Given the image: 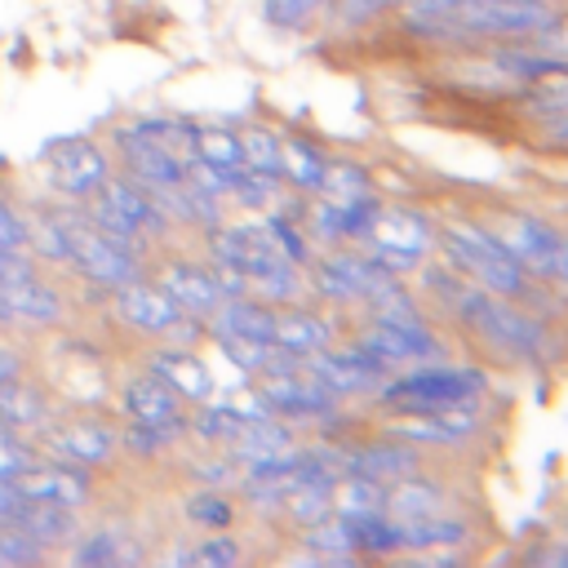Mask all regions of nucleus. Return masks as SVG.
I'll return each instance as SVG.
<instances>
[{
    "instance_id": "obj_26",
    "label": "nucleus",
    "mask_w": 568,
    "mask_h": 568,
    "mask_svg": "<svg viewBox=\"0 0 568 568\" xmlns=\"http://www.w3.org/2000/svg\"><path fill=\"white\" fill-rule=\"evenodd\" d=\"M209 333L217 337H248V342H271V324H275V306L253 297V293H235L222 297L217 311L204 320Z\"/></svg>"
},
{
    "instance_id": "obj_38",
    "label": "nucleus",
    "mask_w": 568,
    "mask_h": 568,
    "mask_svg": "<svg viewBox=\"0 0 568 568\" xmlns=\"http://www.w3.org/2000/svg\"><path fill=\"white\" fill-rule=\"evenodd\" d=\"M297 546L311 555V559H355V541H351V524L346 519H337V515H328V519H320V524H311V528H302L297 532Z\"/></svg>"
},
{
    "instance_id": "obj_40",
    "label": "nucleus",
    "mask_w": 568,
    "mask_h": 568,
    "mask_svg": "<svg viewBox=\"0 0 568 568\" xmlns=\"http://www.w3.org/2000/svg\"><path fill=\"white\" fill-rule=\"evenodd\" d=\"M209 346L244 377V382H253V377H262L266 368H271V355H275V346L271 342H248V337H217V333H209Z\"/></svg>"
},
{
    "instance_id": "obj_21",
    "label": "nucleus",
    "mask_w": 568,
    "mask_h": 568,
    "mask_svg": "<svg viewBox=\"0 0 568 568\" xmlns=\"http://www.w3.org/2000/svg\"><path fill=\"white\" fill-rule=\"evenodd\" d=\"M115 404H120L124 422H186L182 395L173 386H164L155 373H146V368H138V373H129L120 382Z\"/></svg>"
},
{
    "instance_id": "obj_24",
    "label": "nucleus",
    "mask_w": 568,
    "mask_h": 568,
    "mask_svg": "<svg viewBox=\"0 0 568 568\" xmlns=\"http://www.w3.org/2000/svg\"><path fill=\"white\" fill-rule=\"evenodd\" d=\"M9 524H13L18 532H27L31 541H40L49 555L67 550V546H71V537L84 528L80 510H67V506H44V501H27V497L13 506Z\"/></svg>"
},
{
    "instance_id": "obj_45",
    "label": "nucleus",
    "mask_w": 568,
    "mask_h": 568,
    "mask_svg": "<svg viewBox=\"0 0 568 568\" xmlns=\"http://www.w3.org/2000/svg\"><path fill=\"white\" fill-rule=\"evenodd\" d=\"M36 457H40V448H36V439L27 430L0 426V479H18Z\"/></svg>"
},
{
    "instance_id": "obj_18",
    "label": "nucleus",
    "mask_w": 568,
    "mask_h": 568,
    "mask_svg": "<svg viewBox=\"0 0 568 568\" xmlns=\"http://www.w3.org/2000/svg\"><path fill=\"white\" fill-rule=\"evenodd\" d=\"M422 466H426V453L413 448L408 439L390 435L386 426L373 430V435H355V439L342 444V470L368 475V479H377V484H386V488H390L395 479L422 470Z\"/></svg>"
},
{
    "instance_id": "obj_33",
    "label": "nucleus",
    "mask_w": 568,
    "mask_h": 568,
    "mask_svg": "<svg viewBox=\"0 0 568 568\" xmlns=\"http://www.w3.org/2000/svg\"><path fill=\"white\" fill-rule=\"evenodd\" d=\"M515 106L537 120V124H555V120H568V67L564 71H550L541 80H528L515 89Z\"/></svg>"
},
{
    "instance_id": "obj_30",
    "label": "nucleus",
    "mask_w": 568,
    "mask_h": 568,
    "mask_svg": "<svg viewBox=\"0 0 568 568\" xmlns=\"http://www.w3.org/2000/svg\"><path fill=\"white\" fill-rule=\"evenodd\" d=\"M186 444V422H124L120 453L129 462H160Z\"/></svg>"
},
{
    "instance_id": "obj_13",
    "label": "nucleus",
    "mask_w": 568,
    "mask_h": 568,
    "mask_svg": "<svg viewBox=\"0 0 568 568\" xmlns=\"http://www.w3.org/2000/svg\"><path fill=\"white\" fill-rule=\"evenodd\" d=\"M106 315H111L124 333H133L138 342H160V337H169V328L182 320V311H178L173 297L151 280V271H146L142 280L124 284V288H111V293H106Z\"/></svg>"
},
{
    "instance_id": "obj_20",
    "label": "nucleus",
    "mask_w": 568,
    "mask_h": 568,
    "mask_svg": "<svg viewBox=\"0 0 568 568\" xmlns=\"http://www.w3.org/2000/svg\"><path fill=\"white\" fill-rule=\"evenodd\" d=\"M67 315L62 288L40 271L31 280L0 284V324L4 328H53Z\"/></svg>"
},
{
    "instance_id": "obj_2",
    "label": "nucleus",
    "mask_w": 568,
    "mask_h": 568,
    "mask_svg": "<svg viewBox=\"0 0 568 568\" xmlns=\"http://www.w3.org/2000/svg\"><path fill=\"white\" fill-rule=\"evenodd\" d=\"M435 257L448 262L457 275H466L470 284L501 293V297H519L532 302L537 297V280L515 262V253L493 235V226L484 217H435Z\"/></svg>"
},
{
    "instance_id": "obj_49",
    "label": "nucleus",
    "mask_w": 568,
    "mask_h": 568,
    "mask_svg": "<svg viewBox=\"0 0 568 568\" xmlns=\"http://www.w3.org/2000/svg\"><path fill=\"white\" fill-rule=\"evenodd\" d=\"M27 373V351L13 342H0V377H22Z\"/></svg>"
},
{
    "instance_id": "obj_8",
    "label": "nucleus",
    "mask_w": 568,
    "mask_h": 568,
    "mask_svg": "<svg viewBox=\"0 0 568 568\" xmlns=\"http://www.w3.org/2000/svg\"><path fill=\"white\" fill-rule=\"evenodd\" d=\"M359 248L373 253L386 271L408 280L435 257V213L404 204V200H382Z\"/></svg>"
},
{
    "instance_id": "obj_6",
    "label": "nucleus",
    "mask_w": 568,
    "mask_h": 568,
    "mask_svg": "<svg viewBox=\"0 0 568 568\" xmlns=\"http://www.w3.org/2000/svg\"><path fill=\"white\" fill-rule=\"evenodd\" d=\"M67 231H71V257H67V271L80 280V284H93L102 293L111 288H124L133 280H142L151 271V253L98 231L80 204H67Z\"/></svg>"
},
{
    "instance_id": "obj_4",
    "label": "nucleus",
    "mask_w": 568,
    "mask_h": 568,
    "mask_svg": "<svg viewBox=\"0 0 568 568\" xmlns=\"http://www.w3.org/2000/svg\"><path fill=\"white\" fill-rule=\"evenodd\" d=\"M84 217L98 226V231H106V235H115V240H124V244H133V248H142V253H151L155 257V248H164L169 240H173V222H169V213L155 204V195L146 191V186H138L129 173H111L84 204Z\"/></svg>"
},
{
    "instance_id": "obj_36",
    "label": "nucleus",
    "mask_w": 568,
    "mask_h": 568,
    "mask_svg": "<svg viewBox=\"0 0 568 568\" xmlns=\"http://www.w3.org/2000/svg\"><path fill=\"white\" fill-rule=\"evenodd\" d=\"M328 515H333V479H302V484H293L284 493L280 524H288V528L302 532V528H311V524H320Z\"/></svg>"
},
{
    "instance_id": "obj_37",
    "label": "nucleus",
    "mask_w": 568,
    "mask_h": 568,
    "mask_svg": "<svg viewBox=\"0 0 568 568\" xmlns=\"http://www.w3.org/2000/svg\"><path fill=\"white\" fill-rule=\"evenodd\" d=\"M240 470H244V466H240L226 448H200V444H195V453L182 457V475H186L191 484H200V488H231V493H235Z\"/></svg>"
},
{
    "instance_id": "obj_14",
    "label": "nucleus",
    "mask_w": 568,
    "mask_h": 568,
    "mask_svg": "<svg viewBox=\"0 0 568 568\" xmlns=\"http://www.w3.org/2000/svg\"><path fill=\"white\" fill-rule=\"evenodd\" d=\"M151 280L173 297V306L182 315H195V320H209L222 302V284H217V271L213 262L200 253V257H186V253H169V257H151Z\"/></svg>"
},
{
    "instance_id": "obj_51",
    "label": "nucleus",
    "mask_w": 568,
    "mask_h": 568,
    "mask_svg": "<svg viewBox=\"0 0 568 568\" xmlns=\"http://www.w3.org/2000/svg\"><path fill=\"white\" fill-rule=\"evenodd\" d=\"M546 133H559V138H568V120H555V124H541Z\"/></svg>"
},
{
    "instance_id": "obj_43",
    "label": "nucleus",
    "mask_w": 568,
    "mask_h": 568,
    "mask_svg": "<svg viewBox=\"0 0 568 568\" xmlns=\"http://www.w3.org/2000/svg\"><path fill=\"white\" fill-rule=\"evenodd\" d=\"M262 18L275 31H311L320 18H328V0H262Z\"/></svg>"
},
{
    "instance_id": "obj_1",
    "label": "nucleus",
    "mask_w": 568,
    "mask_h": 568,
    "mask_svg": "<svg viewBox=\"0 0 568 568\" xmlns=\"http://www.w3.org/2000/svg\"><path fill=\"white\" fill-rule=\"evenodd\" d=\"M488 395H493V373L479 359L439 355V359H422V364L386 373L368 408L377 417H399V413H435V408H453V404H470Z\"/></svg>"
},
{
    "instance_id": "obj_17",
    "label": "nucleus",
    "mask_w": 568,
    "mask_h": 568,
    "mask_svg": "<svg viewBox=\"0 0 568 568\" xmlns=\"http://www.w3.org/2000/svg\"><path fill=\"white\" fill-rule=\"evenodd\" d=\"M142 368L155 373L164 386H173L182 395V404H204L209 395H217V377L213 364L200 355V346H178V342H142Z\"/></svg>"
},
{
    "instance_id": "obj_19",
    "label": "nucleus",
    "mask_w": 568,
    "mask_h": 568,
    "mask_svg": "<svg viewBox=\"0 0 568 568\" xmlns=\"http://www.w3.org/2000/svg\"><path fill=\"white\" fill-rule=\"evenodd\" d=\"M62 555L75 568H124V564H142L146 559V546H142V537L129 524L98 519V524H84Z\"/></svg>"
},
{
    "instance_id": "obj_3",
    "label": "nucleus",
    "mask_w": 568,
    "mask_h": 568,
    "mask_svg": "<svg viewBox=\"0 0 568 568\" xmlns=\"http://www.w3.org/2000/svg\"><path fill=\"white\" fill-rule=\"evenodd\" d=\"M404 275L386 271L373 253H364L359 244H337V248H320L306 262V288L320 306L337 311L342 320H355L359 311H368L377 297H386Z\"/></svg>"
},
{
    "instance_id": "obj_12",
    "label": "nucleus",
    "mask_w": 568,
    "mask_h": 568,
    "mask_svg": "<svg viewBox=\"0 0 568 568\" xmlns=\"http://www.w3.org/2000/svg\"><path fill=\"white\" fill-rule=\"evenodd\" d=\"M297 368L306 377H315L324 390H333L342 404H368L377 395V386L386 382V368L373 355H364L351 337H342L315 355H302Z\"/></svg>"
},
{
    "instance_id": "obj_5",
    "label": "nucleus",
    "mask_w": 568,
    "mask_h": 568,
    "mask_svg": "<svg viewBox=\"0 0 568 568\" xmlns=\"http://www.w3.org/2000/svg\"><path fill=\"white\" fill-rule=\"evenodd\" d=\"M484 222L541 288L555 293L568 284V226L532 209H493Z\"/></svg>"
},
{
    "instance_id": "obj_29",
    "label": "nucleus",
    "mask_w": 568,
    "mask_h": 568,
    "mask_svg": "<svg viewBox=\"0 0 568 568\" xmlns=\"http://www.w3.org/2000/svg\"><path fill=\"white\" fill-rule=\"evenodd\" d=\"M302 435L284 422V417H257V422H244L240 426V435L226 444V453L240 462V466H253V462H266V457H280V453H288L293 444H297Z\"/></svg>"
},
{
    "instance_id": "obj_32",
    "label": "nucleus",
    "mask_w": 568,
    "mask_h": 568,
    "mask_svg": "<svg viewBox=\"0 0 568 568\" xmlns=\"http://www.w3.org/2000/svg\"><path fill=\"white\" fill-rule=\"evenodd\" d=\"M182 519L195 532H217V528H235L240 524V501L231 488H200L191 484L182 493Z\"/></svg>"
},
{
    "instance_id": "obj_28",
    "label": "nucleus",
    "mask_w": 568,
    "mask_h": 568,
    "mask_svg": "<svg viewBox=\"0 0 568 568\" xmlns=\"http://www.w3.org/2000/svg\"><path fill=\"white\" fill-rule=\"evenodd\" d=\"M244 426V413L217 390L209 395L204 404H191L186 408V444H200V448H226Z\"/></svg>"
},
{
    "instance_id": "obj_10",
    "label": "nucleus",
    "mask_w": 568,
    "mask_h": 568,
    "mask_svg": "<svg viewBox=\"0 0 568 568\" xmlns=\"http://www.w3.org/2000/svg\"><path fill=\"white\" fill-rule=\"evenodd\" d=\"M382 426L399 439H408L422 453H462L470 448L479 435H488L493 426V408L488 399H470V404H453V408H435V413H399V417H382Z\"/></svg>"
},
{
    "instance_id": "obj_41",
    "label": "nucleus",
    "mask_w": 568,
    "mask_h": 568,
    "mask_svg": "<svg viewBox=\"0 0 568 568\" xmlns=\"http://www.w3.org/2000/svg\"><path fill=\"white\" fill-rule=\"evenodd\" d=\"M244 555H248V546L231 528L200 532L195 541H186V564H195V568H235Z\"/></svg>"
},
{
    "instance_id": "obj_15",
    "label": "nucleus",
    "mask_w": 568,
    "mask_h": 568,
    "mask_svg": "<svg viewBox=\"0 0 568 568\" xmlns=\"http://www.w3.org/2000/svg\"><path fill=\"white\" fill-rule=\"evenodd\" d=\"M13 488L27 497V501H44V506H67V510H89L93 497H98V479L89 466H71V462H58V457H36L18 479Z\"/></svg>"
},
{
    "instance_id": "obj_48",
    "label": "nucleus",
    "mask_w": 568,
    "mask_h": 568,
    "mask_svg": "<svg viewBox=\"0 0 568 568\" xmlns=\"http://www.w3.org/2000/svg\"><path fill=\"white\" fill-rule=\"evenodd\" d=\"M528 44H532L537 53H546V58H555V62H564V67H568V9H564L546 31H537Z\"/></svg>"
},
{
    "instance_id": "obj_11",
    "label": "nucleus",
    "mask_w": 568,
    "mask_h": 568,
    "mask_svg": "<svg viewBox=\"0 0 568 568\" xmlns=\"http://www.w3.org/2000/svg\"><path fill=\"white\" fill-rule=\"evenodd\" d=\"M44 195L67 200V204H84L111 173H115V155L102 138H62L53 146H44Z\"/></svg>"
},
{
    "instance_id": "obj_16",
    "label": "nucleus",
    "mask_w": 568,
    "mask_h": 568,
    "mask_svg": "<svg viewBox=\"0 0 568 568\" xmlns=\"http://www.w3.org/2000/svg\"><path fill=\"white\" fill-rule=\"evenodd\" d=\"M346 337V320L328 306H320L315 297L275 306V324H271V346L284 355H315L333 342Z\"/></svg>"
},
{
    "instance_id": "obj_47",
    "label": "nucleus",
    "mask_w": 568,
    "mask_h": 568,
    "mask_svg": "<svg viewBox=\"0 0 568 568\" xmlns=\"http://www.w3.org/2000/svg\"><path fill=\"white\" fill-rule=\"evenodd\" d=\"M27 231H31V209L9 191H0V248H27Z\"/></svg>"
},
{
    "instance_id": "obj_50",
    "label": "nucleus",
    "mask_w": 568,
    "mask_h": 568,
    "mask_svg": "<svg viewBox=\"0 0 568 568\" xmlns=\"http://www.w3.org/2000/svg\"><path fill=\"white\" fill-rule=\"evenodd\" d=\"M18 501H22V493L13 488V479H0V524H9V515H13Z\"/></svg>"
},
{
    "instance_id": "obj_27",
    "label": "nucleus",
    "mask_w": 568,
    "mask_h": 568,
    "mask_svg": "<svg viewBox=\"0 0 568 568\" xmlns=\"http://www.w3.org/2000/svg\"><path fill=\"white\" fill-rule=\"evenodd\" d=\"M58 408H53V395L31 382L27 373L22 377H0V426H13V430H36L40 422H49Z\"/></svg>"
},
{
    "instance_id": "obj_39",
    "label": "nucleus",
    "mask_w": 568,
    "mask_h": 568,
    "mask_svg": "<svg viewBox=\"0 0 568 568\" xmlns=\"http://www.w3.org/2000/svg\"><path fill=\"white\" fill-rule=\"evenodd\" d=\"M191 160H204L213 169H240V129L195 124V133H191Z\"/></svg>"
},
{
    "instance_id": "obj_46",
    "label": "nucleus",
    "mask_w": 568,
    "mask_h": 568,
    "mask_svg": "<svg viewBox=\"0 0 568 568\" xmlns=\"http://www.w3.org/2000/svg\"><path fill=\"white\" fill-rule=\"evenodd\" d=\"M44 559H53V555L40 541L18 532L13 524H0V568H31V564H44Z\"/></svg>"
},
{
    "instance_id": "obj_9",
    "label": "nucleus",
    "mask_w": 568,
    "mask_h": 568,
    "mask_svg": "<svg viewBox=\"0 0 568 568\" xmlns=\"http://www.w3.org/2000/svg\"><path fill=\"white\" fill-rule=\"evenodd\" d=\"M36 448L44 457H58V462H71V466H89V470H102L120 457V426L93 408H80V413H67V417H49L31 430Z\"/></svg>"
},
{
    "instance_id": "obj_7",
    "label": "nucleus",
    "mask_w": 568,
    "mask_h": 568,
    "mask_svg": "<svg viewBox=\"0 0 568 568\" xmlns=\"http://www.w3.org/2000/svg\"><path fill=\"white\" fill-rule=\"evenodd\" d=\"M253 386L266 399V408L275 417H284L297 435H337L355 417V404H342L333 390H324L302 368L262 373V377H253Z\"/></svg>"
},
{
    "instance_id": "obj_42",
    "label": "nucleus",
    "mask_w": 568,
    "mask_h": 568,
    "mask_svg": "<svg viewBox=\"0 0 568 568\" xmlns=\"http://www.w3.org/2000/svg\"><path fill=\"white\" fill-rule=\"evenodd\" d=\"M280 142H284V133L271 129V124H248V129H240V169L275 173V178H280Z\"/></svg>"
},
{
    "instance_id": "obj_23",
    "label": "nucleus",
    "mask_w": 568,
    "mask_h": 568,
    "mask_svg": "<svg viewBox=\"0 0 568 568\" xmlns=\"http://www.w3.org/2000/svg\"><path fill=\"white\" fill-rule=\"evenodd\" d=\"M386 510L395 519H422V515H439V510H457L453 506V488L444 475H430L426 466L395 479L386 488Z\"/></svg>"
},
{
    "instance_id": "obj_34",
    "label": "nucleus",
    "mask_w": 568,
    "mask_h": 568,
    "mask_svg": "<svg viewBox=\"0 0 568 568\" xmlns=\"http://www.w3.org/2000/svg\"><path fill=\"white\" fill-rule=\"evenodd\" d=\"M351 524V541H355V559H395L404 555V528L390 510L382 515H364V519H346Z\"/></svg>"
},
{
    "instance_id": "obj_35",
    "label": "nucleus",
    "mask_w": 568,
    "mask_h": 568,
    "mask_svg": "<svg viewBox=\"0 0 568 568\" xmlns=\"http://www.w3.org/2000/svg\"><path fill=\"white\" fill-rule=\"evenodd\" d=\"M386 510V484L342 470L333 479V515L337 519H364V515H382Z\"/></svg>"
},
{
    "instance_id": "obj_22",
    "label": "nucleus",
    "mask_w": 568,
    "mask_h": 568,
    "mask_svg": "<svg viewBox=\"0 0 568 568\" xmlns=\"http://www.w3.org/2000/svg\"><path fill=\"white\" fill-rule=\"evenodd\" d=\"M328 160H333V155H328L315 138H306V133H284V142H280V182L288 186V195L306 200V195H315V191L324 186Z\"/></svg>"
},
{
    "instance_id": "obj_31",
    "label": "nucleus",
    "mask_w": 568,
    "mask_h": 568,
    "mask_svg": "<svg viewBox=\"0 0 568 568\" xmlns=\"http://www.w3.org/2000/svg\"><path fill=\"white\" fill-rule=\"evenodd\" d=\"M293 195L275 173H253V169H235L231 186H226V209L235 213H271L284 209Z\"/></svg>"
},
{
    "instance_id": "obj_25",
    "label": "nucleus",
    "mask_w": 568,
    "mask_h": 568,
    "mask_svg": "<svg viewBox=\"0 0 568 568\" xmlns=\"http://www.w3.org/2000/svg\"><path fill=\"white\" fill-rule=\"evenodd\" d=\"M404 528V555H453L466 550L470 541V519L457 510H439V515H422V519H399Z\"/></svg>"
},
{
    "instance_id": "obj_44",
    "label": "nucleus",
    "mask_w": 568,
    "mask_h": 568,
    "mask_svg": "<svg viewBox=\"0 0 568 568\" xmlns=\"http://www.w3.org/2000/svg\"><path fill=\"white\" fill-rule=\"evenodd\" d=\"M368 191H377V182L368 178V169L359 160H328V178L315 195H328V200L342 204V200H355V195H368Z\"/></svg>"
}]
</instances>
